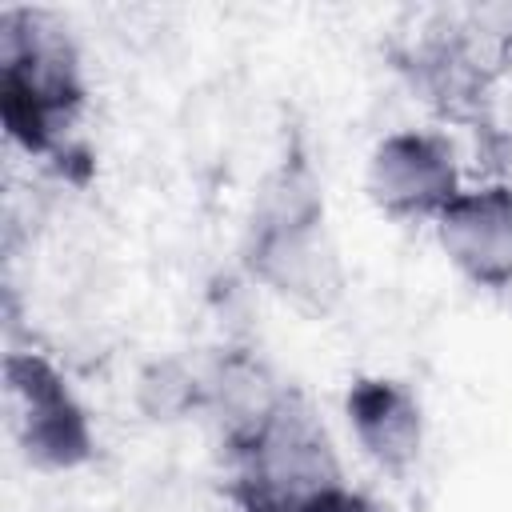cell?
Masks as SVG:
<instances>
[{
	"instance_id": "cell-8",
	"label": "cell",
	"mask_w": 512,
	"mask_h": 512,
	"mask_svg": "<svg viewBox=\"0 0 512 512\" xmlns=\"http://www.w3.org/2000/svg\"><path fill=\"white\" fill-rule=\"evenodd\" d=\"M412 84L424 92V100L452 116V120H476L480 104H484V88H488V68H484V52L476 48V40L448 24V28H428L416 48L408 52Z\"/></svg>"
},
{
	"instance_id": "cell-1",
	"label": "cell",
	"mask_w": 512,
	"mask_h": 512,
	"mask_svg": "<svg viewBox=\"0 0 512 512\" xmlns=\"http://www.w3.org/2000/svg\"><path fill=\"white\" fill-rule=\"evenodd\" d=\"M240 260L256 284L300 312L324 316L340 304L348 272L328 232L324 188L300 148H288L256 192Z\"/></svg>"
},
{
	"instance_id": "cell-10",
	"label": "cell",
	"mask_w": 512,
	"mask_h": 512,
	"mask_svg": "<svg viewBox=\"0 0 512 512\" xmlns=\"http://www.w3.org/2000/svg\"><path fill=\"white\" fill-rule=\"evenodd\" d=\"M508 56H512V32H508Z\"/></svg>"
},
{
	"instance_id": "cell-5",
	"label": "cell",
	"mask_w": 512,
	"mask_h": 512,
	"mask_svg": "<svg viewBox=\"0 0 512 512\" xmlns=\"http://www.w3.org/2000/svg\"><path fill=\"white\" fill-rule=\"evenodd\" d=\"M364 188L384 216L436 224V216L460 196L456 152L440 132H392L372 148Z\"/></svg>"
},
{
	"instance_id": "cell-4",
	"label": "cell",
	"mask_w": 512,
	"mask_h": 512,
	"mask_svg": "<svg viewBox=\"0 0 512 512\" xmlns=\"http://www.w3.org/2000/svg\"><path fill=\"white\" fill-rule=\"evenodd\" d=\"M12 432L24 456L44 472H72L96 456V432L64 372L40 352L4 356Z\"/></svg>"
},
{
	"instance_id": "cell-7",
	"label": "cell",
	"mask_w": 512,
	"mask_h": 512,
	"mask_svg": "<svg viewBox=\"0 0 512 512\" xmlns=\"http://www.w3.org/2000/svg\"><path fill=\"white\" fill-rule=\"evenodd\" d=\"M344 412L360 452L388 476H408L424 448V408L416 392L392 376H356Z\"/></svg>"
},
{
	"instance_id": "cell-9",
	"label": "cell",
	"mask_w": 512,
	"mask_h": 512,
	"mask_svg": "<svg viewBox=\"0 0 512 512\" xmlns=\"http://www.w3.org/2000/svg\"><path fill=\"white\" fill-rule=\"evenodd\" d=\"M196 404H204V380L184 372L176 360L152 364L140 376V408L152 420H176L180 412H188Z\"/></svg>"
},
{
	"instance_id": "cell-6",
	"label": "cell",
	"mask_w": 512,
	"mask_h": 512,
	"mask_svg": "<svg viewBox=\"0 0 512 512\" xmlns=\"http://www.w3.org/2000/svg\"><path fill=\"white\" fill-rule=\"evenodd\" d=\"M436 240L476 288H512V184L460 188L436 216Z\"/></svg>"
},
{
	"instance_id": "cell-3",
	"label": "cell",
	"mask_w": 512,
	"mask_h": 512,
	"mask_svg": "<svg viewBox=\"0 0 512 512\" xmlns=\"http://www.w3.org/2000/svg\"><path fill=\"white\" fill-rule=\"evenodd\" d=\"M84 104L80 56L68 28L40 8L0 12V120L8 136L32 152L52 156Z\"/></svg>"
},
{
	"instance_id": "cell-2",
	"label": "cell",
	"mask_w": 512,
	"mask_h": 512,
	"mask_svg": "<svg viewBox=\"0 0 512 512\" xmlns=\"http://www.w3.org/2000/svg\"><path fill=\"white\" fill-rule=\"evenodd\" d=\"M228 452L240 512H364L360 496L344 484L328 428L292 388Z\"/></svg>"
}]
</instances>
